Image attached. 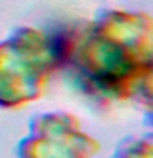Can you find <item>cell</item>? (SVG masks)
Masks as SVG:
<instances>
[{
    "mask_svg": "<svg viewBox=\"0 0 153 158\" xmlns=\"http://www.w3.org/2000/svg\"><path fill=\"white\" fill-rule=\"evenodd\" d=\"M59 69L54 33L18 27L0 40V106L18 107L39 97Z\"/></svg>",
    "mask_w": 153,
    "mask_h": 158,
    "instance_id": "obj_2",
    "label": "cell"
},
{
    "mask_svg": "<svg viewBox=\"0 0 153 158\" xmlns=\"http://www.w3.org/2000/svg\"><path fill=\"white\" fill-rule=\"evenodd\" d=\"M59 69L97 102L148 96L153 76V20L145 12L107 8L56 33Z\"/></svg>",
    "mask_w": 153,
    "mask_h": 158,
    "instance_id": "obj_1",
    "label": "cell"
}]
</instances>
